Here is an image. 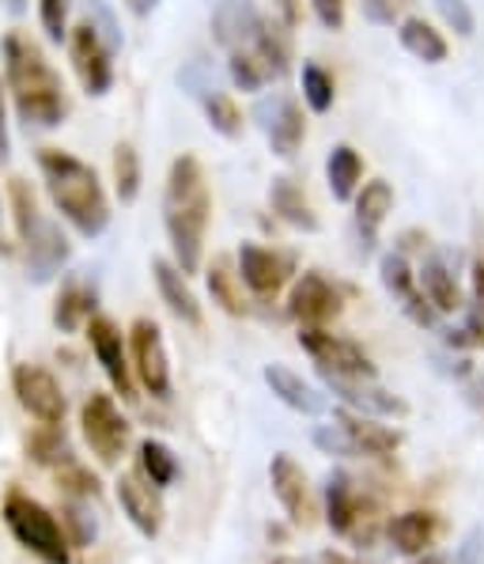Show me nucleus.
I'll return each mask as SVG.
<instances>
[{"mask_svg": "<svg viewBox=\"0 0 484 564\" xmlns=\"http://www.w3.org/2000/svg\"><path fill=\"white\" fill-rule=\"evenodd\" d=\"M212 224V189L197 155L182 152L167 171L163 189V228L170 239V254L182 273H197L205 262V239Z\"/></svg>", "mask_w": 484, "mask_h": 564, "instance_id": "1", "label": "nucleus"}, {"mask_svg": "<svg viewBox=\"0 0 484 564\" xmlns=\"http://www.w3.org/2000/svg\"><path fill=\"white\" fill-rule=\"evenodd\" d=\"M4 54V84L15 102V115L28 129H57L68 118V95L57 68L20 31H8L0 42Z\"/></svg>", "mask_w": 484, "mask_h": 564, "instance_id": "2", "label": "nucleus"}, {"mask_svg": "<svg viewBox=\"0 0 484 564\" xmlns=\"http://www.w3.org/2000/svg\"><path fill=\"white\" fill-rule=\"evenodd\" d=\"M38 171L46 182L50 202L68 224L76 228V236L99 239L110 228V202L102 189L99 175L91 163H84L80 155L65 149H42L38 152Z\"/></svg>", "mask_w": 484, "mask_h": 564, "instance_id": "3", "label": "nucleus"}, {"mask_svg": "<svg viewBox=\"0 0 484 564\" xmlns=\"http://www.w3.org/2000/svg\"><path fill=\"white\" fill-rule=\"evenodd\" d=\"M8 197H12V220H15V231H20L23 254H28V276L34 284L54 281L61 269H65L68 254H73L65 231L42 213L38 197H34V189L23 178H12Z\"/></svg>", "mask_w": 484, "mask_h": 564, "instance_id": "4", "label": "nucleus"}, {"mask_svg": "<svg viewBox=\"0 0 484 564\" xmlns=\"http://www.w3.org/2000/svg\"><path fill=\"white\" fill-rule=\"evenodd\" d=\"M4 523L15 542L34 553L42 564H68V534L57 523L50 508L31 500L28 492H8L4 500Z\"/></svg>", "mask_w": 484, "mask_h": 564, "instance_id": "5", "label": "nucleus"}, {"mask_svg": "<svg viewBox=\"0 0 484 564\" xmlns=\"http://www.w3.org/2000/svg\"><path fill=\"white\" fill-rule=\"evenodd\" d=\"M80 429L84 440H88L91 455L99 458L102 466H118L121 455L129 447V421L121 416L118 402L102 390H91L88 402L80 405Z\"/></svg>", "mask_w": 484, "mask_h": 564, "instance_id": "6", "label": "nucleus"}, {"mask_svg": "<svg viewBox=\"0 0 484 564\" xmlns=\"http://www.w3.org/2000/svg\"><path fill=\"white\" fill-rule=\"evenodd\" d=\"M68 61H73V73L80 80V88L91 99H102L114 88V50L107 46L91 20H80L68 31Z\"/></svg>", "mask_w": 484, "mask_h": 564, "instance_id": "7", "label": "nucleus"}, {"mask_svg": "<svg viewBox=\"0 0 484 564\" xmlns=\"http://www.w3.org/2000/svg\"><path fill=\"white\" fill-rule=\"evenodd\" d=\"M299 349L315 360L318 371H333V376H367L375 379V364L367 352L349 337H337L326 326H299Z\"/></svg>", "mask_w": 484, "mask_h": 564, "instance_id": "8", "label": "nucleus"}, {"mask_svg": "<svg viewBox=\"0 0 484 564\" xmlns=\"http://www.w3.org/2000/svg\"><path fill=\"white\" fill-rule=\"evenodd\" d=\"M254 121L262 126L273 155H280V160H292V155L302 149V141H307V118H302V107H299L296 95L276 91V95L257 99Z\"/></svg>", "mask_w": 484, "mask_h": 564, "instance_id": "9", "label": "nucleus"}, {"mask_svg": "<svg viewBox=\"0 0 484 564\" xmlns=\"http://www.w3.org/2000/svg\"><path fill=\"white\" fill-rule=\"evenodd\" d=\"M129 357H133L136 379L152 398H170L167 345H163V329L152 318H136L133 329H129Z\"/></svg>", "mask_w": 484, "mask_h": 564, "instance_id": "10", "label": "nucleus"}, {"mask_svg": "<svg viewBox=\"0 0 484 564\" xmlns=\"http://www.w3.org/2000/svg\"><path fill=\"white\" fill-rule=\"evenodd\" d=\"M239 276L257 300H276L284 292V284L296 273V258L280 254V250H270L262 242H242L235 254Z\"/></svg>", "mask_w": 484, "mask_h": 564, "instance_id": "11", "label": "nucleus"}, {"mask_svg": "<svg viewBox=\"0 0 484 564\" xmlns=\"http://www.w3.org/2000/svg\"><path fill=\"white\" fill-rule=\"evenodd\" d=\"M344 311V292L326 273L307 269L288 292V315L299 326H326Z\"/></svg>", "mask_w": 484, "mask_h": 564, "instance_id": "12", "label": "nucleus"}, {"mask_svg": "<svg viewBox=\"0 0 484 564\" xmlns=\"http://www.w3.org/2000/svg\"><path fill=\"white\" fill-rule=\"evenodd\" d=\"M322 383L330 394L341 398L344 410H356V413H367V416H405L409 405L402 402L397 394H391L386 387H378L375 379L367 376H333V371H318Z\"/></svg>", "mask_w": 484, "mask_h": 564, "instance_id": "13", "label": "nucleus"}, {"mask_svg": "<svg viewBox=\"0 0 484 564\" xmlns=\"http://www.w3.org/2000/svg\"><path fill=\"white\" fill-rule=\"evenodd\" d=\"M12 390L20 398V405L28 410L38 424H61L65 421V394H61V383L50 376L38 364H20L12 371Z\"/></svg>", "mask_w": 484, "mask_h": 564, "instance_id": "14", "label": "nucleus"}, {"mask_svg": "<svg viewBox=\"0 0 484 564\" xmlns=\"http://www.w3.org/2000/svg\"><path fill=\"white\" fill-rule=\"evenodd\" d=\"M178 84L189 95H194L197 102H201L205 121H209L216 133L228 137V141H239V137H242V110L235 107V99H231L228 91L216 88V84L209 80V73H205L201 65H186V68H182Z\"/></svg>", "mask_w": 484, "mask_h": 564, "instance_id": "15", "label": "nucleus"}, {"mask_svg": "<svg viewBox=\"0 0 484 564\" xmlns=\"http://www.w3.org/2000/svg\"><path fill=\"white\" fill-rule=\"evenodd\" d=\"M378 276H383V289L391 292L394 300H402V311L413 318V323L428 326V329L439 326V311L431 307L428 296L420 292L417 273H413L409 258H405L402 250H386L383 262H378Z\"/></svg>", "mask_w": 484, "mask_h": 564, "instance_id": "16", "label": "nucleus"}, {"mask_svg": "<svg viewBox=\"0 0 484 564\" xmlns=\"http://www.w3.org/2000/svg\"><path fill=\"white\" fill-rule=\"evenodd\" d=\"M84 329H88L95 360H99V368L107 371V379L114 383V390L121 398H133V364H129V345H125V334L118 329V323L107 315H91V323Z\"/></svg>", "mask_w": 484, "mask_h": 564, "instance_id": "17", "label": "nucleus"}, {"mask_svg": "<svg viewBox=\"0 0 484 564\" xmlns=\"http://www.w3.org/2000/svg\"><path fill=\"white\" fill-rule=\"evenodd\" d=\"M270 485H273V497L280 500V508L288 511V519L296 527H307L310 516H315V500H310V485H307V474L288 451L273 455L270 463Z\"/></svg>", "mask_w": 484, "mask_h": 564, "instance_id": "18", "label": "nucleus"}, {"mask_svg": "<svg viewBox=\"0 0 484 564\" xmlns=\"http://www.w3.org/2000/svg\"><path fill=\"white\" fill-rule=\"evenodd\" d=\"M118 505L129 516V523L136 527L144 538H155L163 527V500L160 489L141 474H121L118 477Z\"/></svg>", "mask_w": 484, "mask_h": 564, "instance_id": "19", "label": "nucleus"}, {"mask_svg": "<svg viewBox=\"0 0 484 564\" xmlns=\"http://www.w3.org/2000/svg\"><path fill=\"white\" fill-rule=\"evenodd\" d=\"M265 15L257 12L254 0H220V4L212 8V39L216 46H223L231 54V50H242L254 42L257 28H262Z\"/></svg>", "mask_w": 484, "mask_h": 564, "instance_id": "20", "label": "nucleus"}, {"mask_svg": "<svg viewBox=\"0 0 484 564\" xmlns=\"http://www.w3.org/2000/svg\"><path fill=\"white\" fill-rule=\"evenodd\" d=\"M356 236H360V247L363 254H371L378 242V231H383L386 216L394 213V186L386 178H371L363 182L356 189Z\"/></svg>", "mask_w": 484, "mask_h": 564, "instance_id": "21", "label": "nucleus"}, {"mask_svg": "<svg viewBox=\"0 0 484 564\" xmlns=\"http://www.w3.org/2000/svg\"><path fill=\"white\" fill-rule=\"evenodd\" d=\"M152 281H155V289H160V300L167 303V311L178 318V323L201 329V323H205L201 303H197L186 273H182L175 262H167V258H152Z\"/></svg>", "mask_w": 484, "mask_h": 564, "instance_id": "22", "label": "nucleus"}, {"mask_svg": "<svg viewBox=\"0 0 484 564\" xmlns=\"http://www.w3.org/2000/svg\"><path fill=\"white\" fill-rule=\"evenodd\" d=\"M265 383H270V390L276 398H280L288 410H296L302 416H322L326 410H330V402H326V394H318L315 387L307 383L302 376H296L292 368H284V364H270V368L262 371Z\"/></svg>", "mask_w": 484, "mask_h": 564, "instance_id": "23", "label": "nucleus"}, {"mask_svg": "<svg viewBox=\"0 0 484 564\" xmlns=\"http://www.w3.org/2000/svg\"><path fill=\"white\" fill-rule=\"evenodd\" d=\"M439 531H443V523H439L436 511H402V516H394L391 527H386L394 550L405 553V557H420L428 545H436Z\"/></svg>", "mask_w": 484, "mask_h": 564, "instance_id": "24", "label": "nucleus"}, {"mask_svg": "<svg viewBox=\"0 0 484 564\" xmlns=\"http://www.w3.org/2000/svg\"><path fill=\"white\" fill-rule=\"evenodd\" d=\"M360 519H363V500L356 485H352L349 474L333 470L326 477V523H330L333 534H352Z\"/></svg>", "mask_w": 484, "mask_h": 564, "instance_id": "25", "label": "nucleus"}, {"mask_svg": "<svg viewBox=\"0 0 484 564\" xmlns=\"http://www.w3.org/2000/svg\"><path fill=\"white\" fill-rule=\"evenodd\" d=\"M270 208L280 216L284 224H292V228H299V231H318V228H322V220H318L310 197L302 194L299 182L288 178V175L270 182Z\"/></svg>", "mask_w": 484, "mask_h": 564, "instance_id": "26", "label": "nucleus"}, {"mask_svg": "<svg viewBox=\"0 0 484 564\" xmlns=\"http://www.w3.org/2000/svg\"><path fill=\"white\" fill-rule=\"evenodd\" d=\"M417 281H420V292L428 296V303L439 311V315H454V311L462 307V289H458L454 269L443 262V254L424 258Z\"/></svg>", "mask_w": 484, "mask_h": 564, "instance_id": "27", "label": "nucleus"}, {"mask_svg": "<svg viewBox=\"0 0 484 564\" xmlns=\"http://www.w3.org/2000/svg\"><path fill=\"white\" fill-rule=\"evenodd\" d=\"M337 424L356 440V447L363 455H394L402 447V436L386 424H378V416H367V413H356V410H341L337 413Z\"/></svg>", "mask_w": 484, "mask_h": 564, "instance_id": "28", "label": "nucleus"}, {"mask_svg": "<svg viewBox=\"0 0 484 564\" xmlns=\"http://www.w3.org/2000/svg\"><path fill=\"white\" fill-rule=\"evenodd\" d=\"M95 303H99V292H95V284L68 281L65 289H61L57 303H54V323H57L61 334H76V329L88 326L91 315H95Z\"/></svg>", "mask_w": 484, "mask_h": 564, "instance_id": "29", "label": "nucleus"}, {"mask_svg": "<svg viewBox=\"0 0 484 564\" xmlns=\"http://www.w3.org/2000/svg\"><path fill=\"white\" fill-rule=\"evenodd\" d=\"M397 42H402L405 54H413L424 65H443L447 54H451V46H447V39L431 28L428 20H420V15H409V20H402V28H397Z\"/></svg>", "mask_w": 484, "mask_h": 564, "instance_id": "30", "label": "nucleus"}, {"mask_svg": "<svg viewBox=\"0 0 484 564\" xmlns=\"http://www.w3.org/2000/svg\"><path fill=\"white\" fill-rule=\"evenodd\" d=\"M363 160L352 144H333L330 160H326V182H330L333 202H352L356 189L363 186Z\"/></svg>", "mask_w": 484, "mask_h": 564, "instance_id": "31", "label": "nucleus"}, {"mask_svg": "<svg viewBox=\"0 0 484 564\" xmlns=\"http://www.w3.org/2000/svg\"><path fill=\"white\" fill-rule=\"evenodd\" d=\"M250 50H254V54L265 61V68L273 73V80H280V76L292 68V39H288V31H284L276 20H262V28H257L254 42H250Z\"/></svg>", "mask_w": 484, "mask_h": 564, "instance_id": "32", "label": "nucleus"}, {"mask_svg": "<svg viewBox=\"0 0 484 564\" xmlns=\"http://www.w3.org/2000/svg\"><path fill=\"white\" fill-rule=\"evenodd\" d=\"M205 276H209L212 303H220L228 315H246V303H242V276H239V265H231V258H216Z\"/></svg>", "mask_w": 484, "mask_h": 564, "instance_id": "33", "label": "nucleus"}, {"mask_svg": "<svg viewBox=\"0 0 484 564\" xmlns=\"http://www.w3.org/2000/svg\"><path fill=\"white\" fill-rule=\"evenodd\" d=\"M228 76H231V84H235L239 91H246V95H257L265 84H273V73L265 68V61L257 57L250 46L231 50V54H228Z\"/></svg>", "mask_w": 484, "mask_h": 564, "instance_id": "34", "label": "nucleus"}, {"mask_svg": "<svg viewBox=\"0 0 484 564\" xmlns=\"http://www.w3.org/2000/svg\"><path fill=\"white\" fill-rule=\"evenodd\" d=\"M141 182H144V167H141V155L129 141L114 144V189L121 197V205H133L141 197Z\"/></svg>", "mask_w": 484, "mask_h": 564, "instance_id": "35", "label": "nucleus"}, {"mask_svg": "<svg viewBox=\"0 0 484 564\" xmlns=\"http://www.w3.org/2000/svg\"><path fill=\"white\" fill-rule=\"evenodd\" d=\"M299 88H302V102H307L315 115H330V110H333L337 84H333V76L318 65V61H307V65H302Z\"/></svg>", "mask_w": 484, "mask_h": 564, "instance_id": "36", "label": "nucleus"}, {"mask_svg": "<svg viewBox=\"0 0 484 564\" xmlns=\"http://www.w3.org/2000/svg\"><path fill=\"white\" fill-rule=\"evenodd\" d=\"M141 474L148 477L155 489L175 485V477H178L175 451H170L167 444H160V440H141Z\"/></svg>", "mask_w": 484, "mask_h": 564, "instance_id": "37", "label": "nucleus"}, {"mask_svg": "<svg viewBox=\"0 0 484 564\" xmlns=\"http://www.w3.org/2000/svg\"><path fill=\"white\" fill-rule=\"evenodd\" d=\"M28 458H34V463H42V466L68 463V444H65V432H61V424H42L38 436L28 440Z\"/></svg>", "mask_w": 484, "mask_h": 564, "instance_id": "38", "label": "nucleus"}, {"mask_svg": "<svg viewBox=\"0 0 484 564\" xmlns=\"http://www.w3.org/2000/svg\"><path fill=\"white\" fill-rule=\"evenodd\" d=\"M65 534H68V545H91L95 542V534H99V523H95L88 500L68 497V505H65Z\"/></svg>", "mask_w": 484, "mask_h": 564, "instance_id": "39", "label": "nucleus"}, {"mask_svg": "<svg viewBox=\"0 0 484 564\" xmlns=\"http://www.w3.org/2000/svg\"><path fill=\"white\" fill-rule=\"evenodd\" d=\"M315 447L322 455H337V458H360L363 451L356 447V440L341 429V424H326V429L315 432Z\"/></svg>", "mask_w": 484, "mask_h": 564, "instance_id": "40", "label": "nucleus"}, {"mask_svg": "<svg viewBox=\"0 0 484 564\" xmlns=\"http://www.w3.org/2000/svg\"><path fill=\"white\" fill-rule=\"evenodd\" d=\"M38 20L54 46L68 42V0H38Z\"/></svg>", "mask_w": 484, "mask_h": 564, "instance_id": "41", "label": "nucleus"}, {"mask_svg": "<svg viewBox=\"0 0 484 564\" xmlns=\"http://www.w3.org/2000/svg\"><path fill=\"white\" fill-rule=\"evenodd\" d=\"M439 15H443V23L451 28L454 34H462V39H470L473 31H477V20H473V8L465 4V0H436Z\"/></svg>", "mask_w": 484, "mask_h": 564, "instance_id": "42", "label": "nucleus"}, {"mask_svg": "<svg viewBox=\"0 0 484 564\" xmlns=\"http://www.w3.org/2000/svg\"><path fill=\"white\" fill-rule=\"evenodd\" d=\"M61 489H65L68 497L91 500L95 492H99V481H95V474H88V470H84V466L65 463V470H61Z\"/></svg>", "mask_w": 484, "mask_h": 564, "instance_id": "43", "label": "nucleus"}, {"mask_svg": "<svg viewBox=\"0 0 484 564\" xmlns=\"http://www.w3.org/2000/svg\"><path fill=\"white\" fill-rule=\"evenodd\" d=\"M409 0H363V20L375 28H394V20L405 12Z\"/></svg>", "mask_w": 484, "mask_h": 564, "instance_id": "44", "label": "nucleus"}, {"mask_svg": "<svg viewBox=\"0 0 484 564\" xmlns=\"http://www.w3.org/2000/svg\"><path fill=\"white\" fill-rule=\"evenodd\" d=\"M88 20L95 23V31L107 39V46L114 50H121V31H118V23H114V15H110V8L102 4V0H91V12H88Z\"/></svg>", "mask_w": 484, "mask_h": 564, "instance_id": "45", "label": "nucleus"}, {"mask_svg": "<svg viewBox=\"0 0 484 564\" xmlns=\"http://www.w3.org/2000/svg\"><path fill=\"white\" fill-rule=\"evenodd\" d=\"M454 564H484V531L481 527H473V531L462 538V545L454 550Z\"/></svg>", "mask_w": 484, "mask_h": 564, "instance_id": "46", "label": "nucleus"}, {"mask_svg": "<svg viewBox=\"0 0 484 564\" xmlns=\"http://www.w3.org/2000/svg\"><path fill=\"white\" fill-rule=\"evenodd\" d=\"M310 8H315L318 23H322L326 31L344 28V0H310Z\"/></svg>", "mask_w": 484, "mask_h": 564, "instance_id": "47", "label": "nucleus"}, {"mask_svg": "<svg viewBox=\"0 0 484 564\" xmlns=\"http://www.w3.org/2000/svg\"><path fill=\"white\" fill-rule=\"evenodd\" d=\"M8 84H0V163L8 160Z\"/></svg>", "mask_w": 484, "mask_h": 564, "instance_id": "48", "label": "nucleus"}, {"mask_svg": "<svg viewBox=\"0 0 484 564\" xmlns=\"http://www.w3.org/2000/svg\"><path fill=\"white\" fill-rule=\"evenodd\" d=\"M473 300L484 311V262H473Z\"/></svg>", "mask_w": 484, "mask_h": 564, "instance_id": "49", "label": "nucleus"}, {"mask_svg": "<svg viewBox=\"0 0 484 564\" xmlns=\"http://www.w3.org/2000/svg\"><path fill=\"white\" fill-rule=\"evenodd\" d=\"M129 4V12L133 15H152L155 8H160V0H125Z\"/></svg>", "mask_w": 484, "mask_h": 564, "instance_id": "50", "label": "nucleus"}, {"mask_svg": "<svg viewBox=\"0 0 484 564\" xmlns=\"http://www.w3.org/2000/svg\"><path fill=\"white\" fill-rule=\"evenodd\" d=\"M318 564H360V561H352L349 553H337V550H326L322 557H318Z\"/></svg>", "mask_w": 484, "mask_h": 564, "instance_id": "51", "label": "nucleus"}, {"mask_svg": "<svg viewBox=\"0 0 484 564\" xmlns=\"http://www.w3.org/2000/svg\"><path fill=\"white\" fill-rule=\"evenodd\" d=\"M0 4H4L12 15H23V12H28V0H0Z\"/></svg>", "mask_w": 484, "mask_h": 564, "instance_id": "52", "label": "nucleus"}, {"mask_svg": "<svg viewBox=\"0 0 484 564\" xmlns=\"http://www.w3.org/2000/svg\"><path fill=\"white\" fill-rule=\"evenodd\" d=\"M409 564H447V557H439V553H420V557H413Z\"/></svg>", "mask_w": 484, "mask_h": 564, "instance_id": "53", "label": "nucleus"}, {"mask_svg": "<svg viewBox=\"0 0 484 564\" xmlns=\"http://www.w3.org/2000/svg\"><path fill=\"white\" fill-rule=\"evenodd\" d=\"M270 564H310V561H302V557H273Z\"/></svg>", "mask_w": 484, "mask_h": 564, "instance_id": "54", "label": "nucleus"}]
</instances>
